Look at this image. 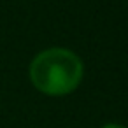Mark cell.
<instances>
[{
    "instance_id": "obj_2",
    "label": "cell",
    "mask_w": 128,
    "mask_h": 128,
    "mask_svg": "<svg viewBox=\"0 0 128 128\" xmlns=\"http://www.w3.org/2000/svg\"><path fill=\"white\" fill-rule=\"evenodd\" d=\"M102 128H124L123 124H118V123H107V124H104Z\"/></svg>"
},
{
    "instance_id": "obj_1",
    "label": "cell",
    "mask_w": 128,
    "mask_h": 128,
    "mask_svg": "<svg viewBox=\"0 0 128 128\" xmlns=\"http://www.w3.org/2000/svg\"><path fill=\"white\" fill-rule=\"evenodd\" d=\"M82 74L81 58L65 48H49L37 53L28 68L32 84L49 96L72 93L79 86Z\"/></svg>"
}]
</instances>
